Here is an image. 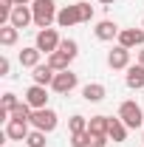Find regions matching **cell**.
I'll return each instance as SVG.
<instances>
[{"label":"cell","mask_w":144,"mask_h":147,"mask_svg":"<svg viewBox=\"0 0 144 147\" xmlns=\"http://www.w3.org/2000/svg\"><path fill=\"white\" fill-rule=\"evenodd\" d=\"M99 3H102V6H113L116 0H99Z\"/></svg>","instance_id":"30"},{"label":"cell","mask_w":144,"mask_h":147,"mask_svg":"<svg viewBox=\"0 0 144 147\" xmlns=\"http://www.w3.org/2000/svg\"><path fill=\"white\" fill-rule=\"evenodd\" d=\"M76 23H82V14H79V3H71V6H62L57 11V26L59 28H71Z\"/></svg>","instance_id":"6"},{"label":"cell","mask_w":144,"mask_h":147,"mask_svg":"<svg viewBox=\"0 0 144 147\" xmlns=\"http://www.w3.org/2000/svg\"><path fill=\"white\" fill-rule=\"evenodd\" d=\"M26 102H28L34 110L48 108V91H45V85H31V88L26 91Z\"/></svg>","instance_id":"10"},{"label":"cell","mask_w":144,"mask_h":147,"mask_svg":"<svg viewBox=\"0 0 144 147\" xmlns=\"http://www.w3.org/2000/svg\"><path fill=\"white\" fill-rule=\"evenodd\" d=\"M68 130H71V133H82V130H88V119L79 116V113H73L71 119H68Z\"/></svg>","instance_id":"22"},{"label":"cell","mask_w":144,"mask_h":147,"mask_svg":"<svg viewBox=\"0 0 144 147\" xmlns=\"http://www.w3.org/2000/svg\"><path fill=\"white\" fill-rule=\"evenodd\" d=\"M108 65L113 71H127L130 68V48H124V45L110 48L108 51Z\"/></svg>","instance_id":"7"},{"label":"cell","mask_w":144,"mask_h":147,"mask_svg":"<svg viewBox=\"0 0 144 147\" xmlns=\"http://www.w3.org/2000/svg\"><path fill=\"white\" fill-rule=\"evenodd\" d=\"M108 125H110V116H90L88 119V130L93 136H108Z\"/></svg>","instance_id":"18"},{"label":"cell","mask_w":144,"mask_h":147,"mask_svg":"<svg viewBox=\"0 0 144 147\" xmlns=\"http://www.w3.org/2000/svg\"><path fill=\"white\" fill-rule=\"evenodd\" d=\"M141 28H144V20H141Z\"/></svg>","instance_id":"31"},{"label":"cell","mask_w":144,"mask_h":147,"mask_svg":"<svg viewBox=\"0 0 144 147\" xmlns=\"http://www.w3.org/2000/svg\"><path fill=\"white\" fill-rule=\"evenodd\" d=\"M31 11H34V26L37 28H51V23H57V6L54 0H34L31 3Z\"/></svg>","instance_id":"1"},{"label":"cell","mask_w":144,"mask_h":147,"mask_svg":"<svg viewBox=\"0 0 144 147\" xmlns=\"http://www.w3.org/2000/svg\"><path fill=\"white\" fill-rule=\"evenodd\" d=\"M59 51L68 54L71 59H76V54H79V42H76V40H62V42H59Z\"/></svg>","instance_id":"23"},{"label":"cell","mask_w":144,"mask_h":147,"mask_svg":"<svg viewBox=\"0 0 144 147\" xmlns=\"http://www.w3.org/2000/svg\"><path fill=\"white\" fill-rule=\"evenodd\" d=\"M54 76H57V71L45 62V65H37V68H31V79H34V85H51L54 82Z\"/></svg>","instance_id":"14"},{"label":"cell","mask_w":144,"mask_h":147,"mask_svg":"<svg viewBox=\"0 0 144 147\" xmlns=\"http://www.w3.org/2000/svg\"><path fill=\"white\" fill-rule=\"evenodd\" d=\"M11 71V62H9V57H0V76H9Z\"/></svg>","instance_id":"27"},{"label":"cell","mask_w":144,"mask_h":147,"mask_svg":"<svg viewBox=\"0 0 144 147\" xmlns=\"http://www.w3.org/2000/svg\"><path fill=\"white\" fill-rule=\"evenodd\" d=\"M108 96V88L102 85V82H88L85 88H82V99L85 102H102Z\"/></svg>","instance_id":"16"},{"label":"cell","mask_w":144,"mask_h":147,"mask_svg":"<svg viewBox=\"0 0 144 147\" xmlns=\"http://www.w3.org/2000/svg\"><path fill=\"white\" fill-rule=\"evenodd\" d=\"M73 59L68 54H62V51H54V54H48V65L54 68V71H68V65H71Z\"/></svg>","instance_id":"20"},{"label":"cell","mask_w":144,"mask_h":147,"mask_svg":"<svg viewBox=\"0 0 144 147\" xmlns=\"http://www.w3.org/2000/svg\"><path fill=\"white\" fill-rule=\"evenodd\" d=\"M59 34H57V28H40L37 31V40L34 45L42 51V54H54V51H59Z\"/></svg>","instance_id":"4"},{"label":"cell","mask_w":144,"mask_h":147,"mask_svg":"<svg viewBox=\"0 0 144 147\" xmlns=\"http://www.w3.org/2000/svg\"><path fill=\"white\" fill-rule=\"evenodd\" d=\"M119 45H124V48H141L144 45V28H122L119 31Z\"/></svg>","instance_id":"8"},{"label":"cell","mask_w":144,"mask_h":147,"mask_svg":"<svg viewBox=\"0 0 144 147\" xmlns=\"http://www.w3.org/2000/svg\"><path fill=\"white\" fill-rule=\"evenodd\" d=\"M71 147H93V136L88 130L82 133H71Z\"/></svg>","instance_id":"21"},{"label":"cell","mask_w":144,"mask_h":147,"mask_svg":"<svg viewBox=\"0 0 144 147\" xmlns=\"http://www.w3.org/2000/svg\"><path fill=\"white\" fill-rule=\"evenodd\" d=\"M9 23H11L14 28H26V26H31V23H34V11H31V6H14Z\"/></svg>","instance_id":"12"},{"label":"cell","mask_w":144,"mask_h":147,"mask_svg":"<svg viewBox=\"0 0 144 147\" xmlns=\"http://www.w3.org/2000/svg\"><path fill=\"white\" fill-rule=\"evenodd\" d=\"M76 74L68 68V71H57V76H54V82H51V91L54 93H71L73 88H76Z\"/></svg>","instance_id":"5"},{"label":"cell","mask_w":144,"mask_h":147,"mask_svg":"<svg viewBox=\"0 0 144 147\" xmlns=\"http://www.w3.org/2000/svg\"><path fill=\"white\" fill-rule=\"evenodd\" d=\"M141 142H144V133H141Z\"/></svg>","instance_id":"32"},{"label":"cell","mask_w":144,"mask_h":147,"mask_svg":"<svg viewBox=\"0 0 144 147\" xmlns=\"http://www.w3.org/2000/svg\"><path fill=\"white\" fill-rule=\"evenodd\" d=\"M17 105H20V99L14 96V93H3V105H0V110H9V113H11Z\"/></svg>","instance_id":"25"},{"label":"cell","mask_w":144,"mask_h":147,"mask_svg":"<svg viewBox=\"0 0 144 147\" xmlns=\"http://www.w3.org/2000/svg\"><path fill=\"white\" fill-rule=\"evenodd\" d=\"M28 122H6V139H11V142H26L28 139Z\"/></svg>","instance_id":"13"},{"label":"cell","mask_w":144,"mask_h":147,"mask_svg":"<svg viewBox=\"0 0 144 147\" xmlns=\"http://www.w3.org/2000/svg\"><path fill=\"white\" fill-rule=\"evenodd\" d=\"M119 26L113 23V20H99L96 23V28H93V34H96V40H102V42H110V40H119Z\"/></svg>","instance_id":"9"},{"label":"cell","mask_w":144,"mask_h":147,"mask_svg":"<svg viewBox=\"0 0 144 147\" xmlns=\"http://www.w3.org/2000/svg\"><path fill=\"white\" fill-rule=\"evenodd\" d=\"M23 144H28V147H45V133H42V130H31L28 139H26Z\"/></svg>","instance_id":"24"},{"label":"cell","mask_w":144,"mask_h":147,"mask_svg":"<svg viewBox=\"0 0 144 147\" xmlns=\"http://www.w3.org/2000/svg\"><path fill=\"white\" fill-rule=\"evenodd\" d=\"M119 119H122L130 130H136V127L144 125V110H141V105H139L136 99H127V102L119 105Z\"/></svg>","instance_id":"2"},{"label":"cell","mask_w":144,"mask_h":147,"mask_svg":"<svg viewBox=\"0 0 144 147\" xmlns=\"http://www.w3.org/2000/svg\"><path fill=\"white\" fill-rule=\"evenodd\" d=\"M79 14H82V23H90L93 20V6L90 3H79Z\"/></svg>","instance_id":"26"},{"label":"cell","mask_w":144,"mask_h":147,"mask_svg":"<svg viewBox=\"0 0 144 147\" xmlns=\"http://www.w3.org/2000/svg\"><path fill=\"white\" fill-rule=\"evenodd\" d=\"M40 57H42V51H40L37 45H28V48L20 51V65H23V68H37V65H40Z\"/></svg>","instance_id":"17"},{"label":"cell","mask_w":144,"mask_h":147,"mask_svg":"<svg viewBox=\"0 0 144 147\" xmlns=\"http://www.w3.org/2000/svg\"><path fill=\"white\" fill-rule=\"evenodd\" d=\"M31 125H34V130H42V133H51V130H57V125H59V119H57V113L51 108H40L31 113Z\"/></svg>","instance_id":"3"},{"label":"cell","mask_w":144,"mask_h":147,"mask_svg":"<svg viewBox=\"0 0 144 147\" xmlns=\"http://www.w3.org/2000/svg\"><path fill=\"white\" fill-rule=\"evenodd\" d=\"M48 3H51V0H48Z\"/></svg>","instance_id":"33"},{"label":"cell","mask_w":144,"mask_h":147,"mask_svg":"<svg viewBox=\"0 0 144 147\" xmlns=\"http://www.w3.org/2000/svg\"><path fill=\"white\" fill-rule=\"evenodd\" d=\"M139 62L144 65V45H141V51H139Z\"/></svg>","instance_id":"29"},{"label":"cell","mask_w":144,"mask_h":147,"mask_svg":"<svg viewBox=\"0 0 144 147\" xmlns=\"http://www.w3.org/2000/svg\"><path fill=\"white\" fill-rule=\"evenodd\" d=\"M17 37H20V28H14L11 23H9V26H0V45L11 48V45L17 42Z\"/></svg>","instance_id":"19"},{"label":"cell","mask_w":144,"mask_h":147,"mask_svg":"<svg viewBox=\"0 0 144 147\" xmlns=\"http://www.w3.org/2000/svg\"><path fill=\"white\" fill-rule=\"evenodd\" d=\"M127 125L124 122H122V119H119V116H116V119H113V116H110V125H108V139H113V142H116V144H122V142H127Z\"/></svg>","instance_id":"15"},{"label":"cell","mask_w":144,"mask_h":147,"mask_svg":"<svg viewBox=\"0 0 144 147\" xmlns=\"http://www.w3.org/2000/svg\"><path fill=\"white\" fill-rule=\"evenodd\" d=\"M124 85L130 88V91H141V88H144V65H141V62H136V65L127 68Z\"/></svg>","instance_id":"11"},{"label":"cell","mask_w":144,"mask_h":147,"mask_svg":"<svg viewBox=\"0 0 144 147\" xmlns=\"http://www.w3.org/2000/svg\"><path fill=\"white\" fill-rule=\"evenodd\" d=\"M14 3H17V6H31L34 0H14Z\"/></svg>","instance_id":"28"}]
</instances>
